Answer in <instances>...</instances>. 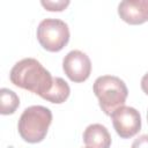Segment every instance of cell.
<instances>
[{
  "label": "cell",
  "instance_id": "12",
  "mask_svg": "<svg viewBox=\"0 0 148 148\" xmlns=\"http://www.w3.org/2000/svg\"><path fill=\"white\" fill-rule=\"evenodd\" d=\"M131 148H148V134H142L136 138Z\"/></svg>",
  "mask_w": 148,
  "mask_h": 148
},
{
  "label": "cell",
  "instance_id": "14",
  "mask_svg": "<svg viewBox=\"0 0 148 148\" xmlns=\"http://www.w3.org/2000/svg\"><path fill=\"white\" fill-rule=\"evenodd\" d=\"M147 121H148V112H147Z\"/></svg>",
  "mask_w": 148,
  "mask_h": 148
},
{
  "label": "cell",
  "instance_id": "6",
  "mask_svg": "<svg viewBox=\"0 0 148 148\" xmlns=\"http://www.w3.org/2000/svg\"><path fill=\"white\" fill-rule=\"evenodd\" d=\"M62 68L71 81L83 82L90 75L91 62L86 53L79 50H73L65 56L62 60Z\"/></svg>",
  "mask_w": 148,
  "mask_h": 148
},
{
  "label": "cell",
  "instance_id": "15",
  "mask_svg": "<svg viewBox=\"0 0 148 148\" xmlns=\"http://www.w3.org/2000/svg\"><path fill=\"white\" fill-rule=\"evenodd\" d=\"M87 148H88V147H87Z\"/></svg>",
  "mask_w": 148,
  "mask_h": 148
},
{
  "label": "cell",
  "instance_id": "2",
  "mask_svg": "<svg viewBox=\"0 0 148 148\" xmlns=\"http://www.w3.org/2000/svg\"><path fill=\"white\" fill-rule=\"evenodd\" d=\"M52 123V112L43 105L27 108L18 119V133L21 138L30 143L40 142Z\"/></svg>",
  "mask_w": 148,
  "mask_h": 148
},
{
  "label": "cell",
  "instance_id": "5",
  "mask_svg": "<svg viewBox=\"0 0 148 148\" xmlns=\"http://www.w3.org/2000/svg\"><path fill=\"white\" fill-rule=\"evenodd\" d=\"M111 119L117 134L123 139L134 136L141 128V116L131 106H121L111 113Z\"/></svg>",
  "mask_w": 148,
  "mask_h": 148
},
{
  "label": "cell",
  "instance_id": "8",
  "mask_svg": "<svg viewBox=\"0 0 148 148\" xmlns=\"http://www.w3.org/2000/svg\"><path fill=\"white\" fill-rule=\"evenodd\" d=\"M83 142L88 148H110L111 135L102 124H91L83 132Z\"/></svg>",
  "mask_w": 148,
  "mask_h": 148
},
{
  "label": "cell",
  "instance_id": "3",
  "mask_svg": "<svg viewBox=\"0 0 148 148\" xmlns=\"http://www.w3.org/2000/svg\"><path fill=\"white\" fill-rule=\"evenodd\" d=\"M92 89L98 98L102 111L108 116H111L113 111L124 106L128 95L125 82L113 75L97 77L94 82Z\"/></svg>",
  "mask_w": 148,
  "mask_h": 148
},
{
  "label": "cell",
  "instance_id": "10",
  "mask_svg": "<svg viewBox=\"0 0 148 148\" xmlns=\"http://www.w3.org/2000/svg\"><path fill=\"white\" fill-rule=\"evenodd\" d=\"M20 105L18 96L10 89L2 88L0 90V112L1 114H12Z\"/></svg>",
  "mask_w": 148,
  "mask_h": 148
},
{
  "label": "cell",
  "instance_id": "13",
  "mask_svg": "<svg viewBox=\"0 0 148 148\" xmlns=\"http://www.w3.org/2000/svg\"><path fill=\"white\" fill-rule=\"evenodd\" d=\"M141 89L145 94L148 95V73H146L141 79Z\"/></svg>",
  "mask_w": 148,
  "mask_h": 148
},
{
  "label": "cell",
  "instance_id": "9",
  "mask_svg": "<svg viewBox=\"0 0 148 148\" xmlns=\"http://www.w3.org/2000/svg\"><path fill=\"white\" fill-rule=\"evenodd\" d=\"M71 89L68 83L61 79V77H53V83L52 87L50 88V90L42 97L43 99H46L51 103H57L60 104L62 102H65L68 96H69Z\"/></svg>",
  "mask_w": 148,
  "mask_h": 148
},
{
  "label": "cell",
  "instance_id": "4",
  "mask_svg": "<svg viewBox=\"0 0 148 148\" xmlns=\"http://www.w3.org/2000/svg\"><path fill=\"white\" fill-rule=\"evenodd\" d=\"M37 39L45 50L58 52L69 40L68 25L58 18H45L37 28Z\"/></svg>",
  "mask_w": 148,
  "mask_h": 148
},
{
  "label": "cell",
  "instance_id": "11",
  "mask_svg": "<svg viewBox=\"0 0 148 148\" xmlns=\"http://www.w3.org/2000/svg\"><path fill=\"white\" fill-rule=\"evenodd\" d=\"M42 5L47 9V10H62L65 9L68 5H69V1L68 0H58V1H49V0H43L42 1Z\"/></svg>",
  "mask_w": 148,
  "mask_h": 148
},
{
  "label": "cell",
  "instance_id": "1",
  "mask_svg": "<svg viewBox=\"0 0 148 148\" xmlns=\"http://www.w3.org/2000/svg\"><path fill=\"white\" fill-rule=\"evenodd\" d=\"M9 79L16 87L35 92L40 97L50 90L53 83L50 72L34 58H24L16 62L9 73Z\"/></svg>",
  "mask_w": 148,
  "mask_h": 148
},
{
  "label": "cell",
  "instance_id": "7",
  "mask_svg": "<svg viewBox=\"0 0 148 148\" xmlns=\"http://www.w3.org/2000/svg\"><path fill=\"white\" fill-rule=\"evenodd\" d=\"M118 14L126 23L141 24L148 20V0H124L118 6Z\"/></svg>",
  "mask_w": 148,
  "mask_h": 148
}]
</instances>
